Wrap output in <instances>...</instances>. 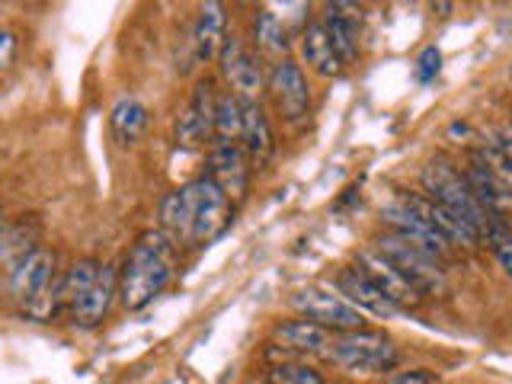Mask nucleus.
Segmentation results:
<instances>
[{"label": "nucleus", "mask_w": 512, "mask_h": 384, "mask_svg": "<svg viewBox=\"0 0 512 384\" xmlns=\"http://www.w3.org/2000/svg\"><path fill=\"white\" fill-rule=\"evenodd\" d=\"M253 45H256V52H263L266 58H276V61L285 58L288 39H285L282 23L276 20V13H269V10L256 13V20H253Z\"/></svg>", "instance_id": "obj_22"}, {"label": "nucleus", "mask_w": 512, "mask_h": 384, "mask_svg": "<svg viewBox=\"0 0 512 384\" xmlns=\"http://www.w3.org/2000/svg\"><path fill=\"white\" fill-rule=\"evenodd\" d=\"M292 308L304 317L311 320V324L324 327L330 333H349V330H365V314L356 311L352 304L336 295V292H327V288H301V292L292 298Z\"/></svg>", "instance_id": "obj_7"}, {"label": "nucleus", "mask_w": 512, "mask_h": 384, "mask_svg": "<svg viewBox=\"0 0 512 384\" xmlns=\"http://www.w3.org/2000/svg\"><path fill=\"white\" fill-rule=\"evenodd\" d=\"M327 356L352 375H384L397 365V346L381 330H349L333 333Z\"/></svg>", "instance_id": "obj_5"}, {"label": "nucleus", "mask_w": 512, "mask_h": 384, "mask_svg": "<svg viewBox=\"0 0 512 384\" xmlns=\"http://www.w3.org/2000/svg\"><path fill=\"white\" fill-rule=\"evenodd\" d=\"M266 87H269L272 100H276L279 112L288 122H298V119L308 116V109H311V87H308V77H304L298 61L282 58V61L272 64Z\"/></svg>", "instance_id": "obj_9"}, {"label": "nucleus", "mask_w": 512, "mask_h": 384, "mask_svg": "<svg viewBox=\"0 0 512 384\" xmlns=\"http://www.w3.org/2000/svg\"><path fill=\"white\" fill-rule=\"evenodd\" d=\"M381 218L391 224L394 234L413 240L416 247H423L426 253L436 256V260H442V256L452 250V244H448V240L426 221V215L420 212V205H416L413 196H397V199H391L388 205L381 208Z\"/></svg>", "instance_id": "obj_8"}, {"label": "nucleus", "mask_w": 512, "mask_h": 384, "mask_svg": "<svg viewBox=\"0 0 512 384\" xmlns=\"http://www.w3.org/2000/svg\"><path fill=\"white\" fill-rule=\"evenodd\" d=\"M324 29L336 48V55L343 58V64H352L359 58V20L352 13H343V4L327 7Z\"/></svg>", "instance_id": "obj_19"}, {"label": "nucleus", "mask_w": 512, "mask_h": 384, "mask_svg": "<svg viewBox=\"0 0 512 384\" xmlns=\"http://www.w3.org/2000/svg\"><path fill=\"white\" fill-rule=\"evenodd\" d=\"M13 55H16V36L10 29H0V71L10 68Z\"/></svg>", "instance_id": "obj_30"}, {"label": "nucleus", "mask_w": 512, "mask_h": 384, "mask_svg": "<svg viewBox=\"0 0 512 384\" xmlns=\"http://www.w3.org/2000/svg\"><path fill=\"white\" fill-rule=\"evenodd\" d=\"M439 378L426 372V368H413V372H394L384 378V384H436Z\"/></svg>", "instance_id": "obj_29"}, {"label": "nucleus", "mask_w": 512, "mask_h": 384, "mask_svg": "<svg viewBox=\"0 0 512 384\" xmlns=\"http://www.w3.org/2000/svg\"><path fill=\"white\" fill-rule=\"evenodd\" d=\"M368 279H372L384 295H388L400 311L404 308H413V304H420L423 295L416 292V288L400 276V269L388 260V256H381L375 247H365L359 253V263H356Z\"/></svg>", "instance_id": "obj_13"}, {"label": "nucleus", "mask_w": 512, "mask_h": 384, "mask_svg": "<svg viewBox=\"0 0 512 384\" xmlns=\"http://www.w3.org/2000/svg\"><path fill=\"white\" fill-rule=\"evenodd\" d=\"M231 199L215 186L212 176H199L173 189L160 205V224L173 244H208L231 224Z\"/></svg>", "instance_id": "obj_1"}, {"label": "nucleus", "mask_w": 512, "mask_h": 384, "mask_svg": "<svg viewBox=\"0 0 512 384\" xmlns=\"http://www.w3.org/2000/svg\"><path fill=\"white\" fill-rule=\"evenodd\" d=\"M269 384H327V378L314 365L304 362H282L269 372Z\"/></svg>", "instance_id": "obj_27"}, {"label": "nucleus", "mask_w": 512, "mask_h": 384, "mask_svg": "<svg viewBox=\"0 0 512 384\" xmlns=\"http://www.w3.org/2000/svg\"><path fill=\"white\" fill-rule=\"evenodd\" d=\"M276 336L279 343H285V349H295V352H327L330 343H333V333L311 324V320H288V324H279L276 327Z\"/></svg>", "instance_id": "obj_20"}, {"label": "nucleus", "mask_w": 512, "mask_h": 384, "mask_svg": "<svg viewBox=\"0 0 512 384\" xmlns=\"http://www.w3.org/2000/svg\"><path fill=\"white\" fill-rule=\"evenodd\" d=\"M100 272H103V263L93 260V256H84V260H77L68 269V276H64V304L71 308V304L96 282V276H100Z\"/></svg>", "instance_id": "obj_25"}, {"label": "nucleus", "mask_w": 512, "mask_h": 384, "mask_svg": "<svg viewBox=\"0 0 512 384\" xmlns=\"http://www.w3.org/2000/svg\"><path fill=\"white\" fill-rule=\"evenodd\" d=\"M221 71L228 77V84L234 87V96L240 100H256L260 90L266 87V74H263V64H260V55L250 52L244 45V39L231 36L221 48Z\"/></svg>", "instance_id": "obj_11"}, {"label": "nucleus", "mask_w": 512, "mask_h": 384, "mask_svg": "<svg viewBox=\"0 0 512 384\" xmlns=\"http://www.w3.org/2000/svg\"><path fill=\"white\" fill-rule=\"evenodd\" d=\"M240 148L253 160L272 154V128L260 100H240Z\"/></svg>", "instance_id": "obj_17"}, {"label": "nucleus", "mask_w": 512, "mask_h": 384, "mask_svg": "<svg viewBox=\"0 0 512 384\" xmlns=\"http://www.w3.org/2000/svg\"><path fill=\"white\" fill-rule=\"evenodd\" d=\"M215 109H218V93L212 87V80H199L186 109L180 112V122H176V141H180L183 148H202L205 141H212Z\"/></svg>", "instance_id": "obj_10"}, {"label": "nucleus", "mask_w": 512, "mask_h": 384, "mask_svg": "<svg viewBox=\"0 0 512 384\" xmlns=\"http://www.w3.org/2000/svg\"><path fill=\"white\" fill-rule=\"evenodd\" d=\"M112 295H119V272L112 269V266H103V272L96 276V282L71 304L74 324L77 327H96V324H103V317L112 308Z\"/></svg>", "instance_id": "obj_15"}, {"label": "nucleus", "mask_w": 512, "mask_h": 384, "mask_svg": "<svg viewBox=\"0 0 512 384\" xmlns=\"http://www.w3.org/2000/svg\"><path fill=\"white\" fill-rule=\"evenodd\" d=\"M423 186L429 192V199L439 202L445 212H452L464 224H471L480 237L487 234V228H490L487 212L480 208L468 176H461L452 164H448V160H429V164L423 167Z\"/></svg>", "instance_id": "obj_4"}, {"label": "nucleus", "mask_w": 512, "mask_h": 384, "mask_svg": "<svg viewBox=\"0 0 512 384\" xmlns=\"http://www.w3.org/2000/svg\"><path fill=\"white\" fill-rule=\"evenodd\" d=\"M301 55L304 61L311 64V71L320 77H336L343 71V58L336 55V48L327 36L324 23H314L304 29V39H301Z\"/></svg>", "instance_id": "obj_18"}, {"label": "nucleus", "mask_w": 512, "mask_h": 384, "mask_svg": "<svg viewBox=\"0 0 512 384\" xmlns=\"http://www.w3.org/2000/svg\"><path fill=\"white\" fill-rule=\"evenodd\" d=\"M375 250L381 256H388V260L400 269V276H404L423 298L436 295L445 288V272H442L439 260L432 253H426L423 247H416L413 240L400 237L394 231H384L381 237H375Z\"/></svg>", "instance_id": "obj_6"}, {"label": "nucleus", "mask_w": 512, "mask_h": 384, "mask_svg": "<svg viewBox=\"0 0 512 384\" xmlns=\"http://www.w3.org/2000/svg\"><path fill=\"white\" fill-rule=\"evenodd\" d=\"M224 42H228V13L224 4H202L196 29H192V48H196L199 61H212L221 55Z\"/></svg>", "instance_id": "obj_16"}, {"label": "nucleus", "mask_w": 512, "mask_h": 384, "mask_svg": "<svg viewBox=\"0 0 512 384\" xmlns=\"http://www.w3.org/2000/svg\"><path fill=\"white\" fill-rule=\"evenodd\" d=\"M32 240H36V228L26 221H16V224H7L4 231H0V260L4 263H20L26 253H32Z\"/></svg>", "instance_id": "obj_23"}, {"label": "nucleus", "mask_w": 512, "mask_h": 384, "mask_svg": "<svg viewBox=\"0 0 512 384\" xmlns=\"http://www.w3.org/2000/svg\"><path fill=\"white\" fill-rule=\"evenodd\" d=\"M7 228V221H4V212H0V231H4Z\"/></svg>", "instance_id": "obj_31"}, {"label": "nucleus", "mask_w": 512, "mask_h": 384, "mask_svg": "<svg viewBox=\"0 0 512 384\" xmlns=\"http://www.w3.org/2000/svg\"><path fill=\"white\" fill-rule=\"evenodd\" d=\"M176 266V244L164 231H144L128 250L119 272V298L128 311H141L164 292Z\"/></svg>", "instance_id": "obj_2"}, {"label": "nucleus", "mask_w": 512, "mask_h": 384, "mask_svg": "<svg viewBox=\"0 0 512 384\" xmlns=\"http://www.w3.org/2000/svg\"><path fill=\"white\" fill-rule=\"evenodd\" d=\"M10 295L32 320L55 317L64 304V279L58 276L55 250L36 247L10 269Z\"/></svg>", "instance_id": "obj_3"}, {"label": "nucleus", "mask_w": 512, "mask_h": 384, "mask_svg": "<svg viewBox=\"0 0 512 384\" xmlns=\"http://www.w3.org/2000/svg\"><path fill=\"white\" fill-rule=\"evenodd\" d=\"M208 176L231 202H240L250 186V157L240 144H215L208 154Z\"/></svg>", "instance_id": "obj_12"}, {"label": "nucleus", "mask_w": 512, "mask_h": 384, "mask_svg": "<svg viewBox=\"0 0 512 384\" xmlns=\"http://www.w3.org/2000/svg\"><path fill=\"white\" fill-rule=\"evenodd\" d=\"M439 71H442V52L436 45H429L426 52L416 58V77H420L423 84H429V80L436 77Z\"/></svg>", "instance_id": "obj_28"}, {"label": "nucleus", "mask_w": 512, "mask_h": 384, "mask_svg": "<svg viewBox=\"0 0 512 384\" xmlns=\"http://www.w3.org/2000/svg\"><path fill=\"white\" fill-rule=\"evenodd\" d=\"M148 106H144L141 100H135V96H122V100L112 106V135H116V141L122 144H135L144 128H148Z\"/></svg>", "instance_id": "obj_21"}, {"label": "nucleus", "mask_w": 512, "mask_h": 384, "mask_svg": "<svg viewBox=\"0 0 512 384\" xmlns=\"http://www.w3.org/2000/svg\"><path fill=\"white\" fill-rule=\"evenodd\" d=\"M215 144H240V96H234V93L218 96Z\"/></svg>", "instance_id": "obj_24"}, {"label": "nucleus", "mask_w": 512, "mask_h": 384, "mask_svg": "<svg viewBox=\"0 0 512 384\" xmlns=\"http://www.w3.org/2000/svg\"><path fill=\"white\" fill-rule=\"evenodd\" d=\"M336 292H340L356 311L375 314V317H397L400 314L397 304L384 295L359 266H346L340 276H336Z\"/></svg>", "instance_id": "obj_14"}, {"label": "nucleus", "mask_w": 512, "mask_h": 384, "mask_svg": "<svg viewBox=\"0 0 512 384\" xmlns=\"http://www.w3.org/2000/svg\"><path fill=\"white\" fill-rule=\"evenodd\" d=\"M484 240H487V247L493 250L496 263H500L503 272L512 279V228L506 221H490Z\"/></svg>", "instance_id": "obj_26"}]
</instances>
